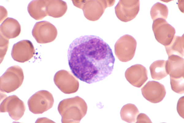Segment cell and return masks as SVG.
Here are the masks:
<instances>
[{
	"instance_id": "cell-1",
	"label": "cell",
	"mask_w": 184,
	"mask_h": 123,
	"mask_svg": "<svg viewBox=\"0 0 184 123\" xmlns=\"http://www.w3.org/2000/svg\"><path fill=\"white\" fill-rule=\"evenodd\" d=\"M72 73L88 84L102 80L112 73L115 58L109 45L97 36H81L75 39L67 50Z\"/></svg>"
},
{
	"instance_id": "cell-2",
	"label": "cell",
	"mask_w": 184,
	"mask_h": 123,
	"mask_svg": "<svg viewBox=\"0 0 184 123\" xmlns=\"http://www.w3.org/2000/svg\"><path fill=\"white\" fill-rule=\"evenodd\" d=\"M137 45L136 39L132 36L125 34L121 37L115 46L116 55L121 61H130L134 56Z\"/></svg>"
},
{
	"instance_id": "cell-3",
	"label": "cell",
	"mask_w": 184,
	"mask_h": 123,
	"mask_svg": "<svg viewBox=\"0 0 184 123\" xmlns=\"http://www.w3.org/2000/svg\"><path fill=\"white\" fill-rule=\"evenodd\" d=\"M152 29L156 40L164 46L170 43L175 33L174 28L162 18L153 21Z\"/></svg>"
},
{
	"instance_id": "cell-4",
	"label": "cell",
	"mask_w": 184,
	"mask_h": 123,
	"mask_svg": "<svg viewBox=\"0 0 184 123\" xmlns=\"http://www.w3.org/2000/svg\"><path fill=\"white\" fill-rule=\"evenodd\" d=\"M57 34L55 26L45 21L36 22L32 31L33 36L37 42L41 44L52 42L56 38Z\"/></svg>"
},
{
	"instance_id": "cell-5",
	"label": "cell",
	"mask_w": 184,
	"mask_h": 123,
	"mask_svg": "<svg viewBox=\"0 0 184 123\" xmlns=\"http://www.w3.org/2000/svg\"><path fill=\"white\" fill-rule=\"evenodd\" d=\"M140 6L139 0L120 1L115 7L116 15L122 21H129L137 16Z\"/></svg>"
},
{
	"instance_id": "cell-6",
	"label": "cell",
	"mask_w": 184,
	"mask_h": 123,
	"mask_svg": "<svg viewBox=\"0 0 184 123\" xmlns=\"http://www.w3.org/2000/svg\"><path fill=\"white\" fill-rule=\"evenodd\" d=\"M142 95L147 100L153 103L162 101L165 97L166 90L160 83L149 81L141 89Z\"/></svg>"
},
{
	"instance_id": "cell-7",
	"label": "cell",
	"mask_w": 184,
	"mask_h": 123,
	"mask_svg": "<svg viewBox=\"0 0 184 123\" xmlns=\"http://www.w3.org/2000/svg\"><path fill=\"white\" fill-rule=\"evenodd\" d=\"M33 45L29 40H24L14 44L12 47L11 55L15 61L24 62L31 59L34 55Z\"/></svg>"
},
{
	"instance_id": "cell-8",
	"label": "cell",
	"mask_w": 184,
	"mask_h": 123,
	"mask_svg": "<svg viewBox=\"0 0 184 123\" xmlns=\"http://www.w3.org/2000/svg\"><path fill=\"white\" fill-rule=\"evenodd\" d=\"M148 74V70L145 67L140 64H136L126 69L125 76L131 85L140 88L147 80Z\"/></svg>"
},
{
	"instance_id": "cell-9",
	"label": "cell",
	"mask_w": 184,
	"mask_h": 123,
	"mask_svg": "<svg viewBox=\"0 0 184 123\" xmlns=\"http://www.w3.org/2000/svg\"><path fill=\"white\" fill-rule=\"evenodd\" d=\"M184 58L172 55L166 61L167 71L170 77L178 78L184 77Z\"/></svg>"
},
{
	"instance_id": "cell-10",
	"label": "cell",
	"mask_w": 184,
	"mask_h": 123,
	"mask_svg": "<svg viewBox=\"0 0 184 123\" xmlns=\"http://www.w3.org/2000/svg\"><path fill=\"white\" fill-rule=\"evenodd\" d=\"M21 31L19 23L12 18H7L0 25V35L9 40L18 36Z\"/></svg>"
},
{
	"instance_id": "cell-11",
	"label": "cell",
	"mask_w": 184,
	"mask_h": 123,
	"mask_svg": "<svg viewBox=\"0 0 184 123\" xmlns=\"http://www.w3.org/2000/svg\"><path fill=\"white\" fill-rule=\"evenodd\" d=\"M46 2L47 0H33L30 2L27 7L30 16L37 20L42 19L47 16Z\"/></svg>"
},
{
	"instance_id": "cell-12",
	"label": "cell",
	"mask_w": 184,
	"mask_h": 123,
	"mask_svg": "<svg viewBox=\"0 0 184 123\" xmlns=\"http://www.w3.org/2000/svg\"><path fill=\"white\" fill-rule=\"evenodd\" d=\"M168 56L175 55L184 57V34L181 36L174 35L170 43L165 46Z\"/></svg>"
},
{
	"instance_id": "cell-13",
	"label": "cell",
	"mask_w": 184,
	"mask_h": 123,
	"mask_svg": "<svg viewBox=\"0 0 184 123\" xmlns=\"http://www.w3.org/2000/svg\"><path fill=\"white\" fill-rule=\"evenodd\" d=\"M166 61L159 60L154 62L150 65L149 69L151 78L155 80H160L168 74L166 68Z\"/></svg>"
},
{
	"instance_id": "cell-14",
	"label": "cell",
	"mask_w": 184,
	"mask_h": 123,
	"mask_svg": "<svg viewBox=\"0 0 184 123\" xmlns=\"http://www.w3.org/2000/svg\"><path fill=\"white\" fill-rule=\"evenodd\" d=\"M139 111L133 104L128 103L124 105L120 111L122 120L128 123H136Z\"/></svg>"
},
{
	"instance_id": "cell-15",
	"label": "cell",
	"mask_w": 184,
	"mask_h": 123,
	"mask_svg": "<svg viewBox=\"0 0 184 123\" xmlns=\"http://www.w3.org/2000/svg\"><path fill=\"white\" fill-rule=\"evenodd\" d=\"M150 14L153 21L158 18L166 20L168 15V9L166 5L157 2L152 6Z\"/></svg>"
},
{
	"instance_id": "cell-16",
	"label": "cell",
	"mask_w": 184,
	"mask_h": 123,
	"mask_svg": "<svg viewBox=\"0 0 184 123\" xmlns=\"http://www.w3.org/2000/svg\"><path fill=\"white\" fill-rule=\"evenodd\" d=\"M59 1L47 0L46 12L47 15L53 18H59L61 15L59 13V7L58 5Z\"/></svg>"
},
{
	"instance_id": "cell-17",
	"label": "cell",
	"mask_w": 184,
	"mask_h": 123,
	"mask_svg": "<svg viewBox=\"0 0 184 123\" xmlns=\"http://www.w3.org/2000/svg\"><path fill=\"white\" fill-rule=\"evenodd\" d=\"M171 89L174 92L179 94L184 93V77L178 78L170 77Z\"/></svg>"
},
{
	"instance_id": "cell-18",
	"label": "cell",
	"mask_w": 184,
	"mask_h": 123,
	"mask_svg": "<svg viewBox=\"0 0 184 123\" xmlns=\"http://www.w3.org/2000/svg\"><path fill=\"white\" fill-rule=\"evenodd\" d=\"M177 110L179 116L184 119V96L179 99L177 104Z\"/></svg>"
},
{
	"instance_id": "cell-19",
	"label": "cell",
	"mask_w": 184,
	"mask_h": 123,
	"mask_svg": "<svg viewBox=\"0 0 184 123\" xmlns=\"http://www.w3.org/2000/svg\"><path fill=\"white\" fill-rule=\"evenodd\" d=\"M136 123H152L149 118L145 114L141 113L138 115Z\"/></svg>"
}]
</instances>
